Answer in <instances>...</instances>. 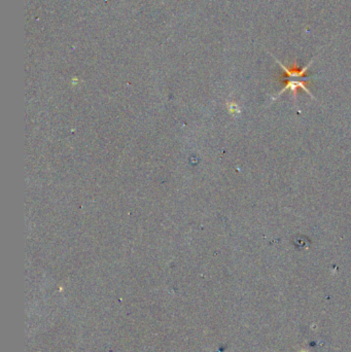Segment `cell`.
I'll use <instances>...</instances> for the list:
<instances>
[{
    "instance_id": "obj_1",
    "label": "cell",
    "mask_w": 351,
    "mask_h": 352,
    "mask_svg": "<svg viewBox=\"0 0 351 352\" xmlns=\"http://www.w3.org/2000/svg\"><path fill=\"white\" fill-rule=\"evenodd\" d=\"M274 58V57H273ZM275 59V58H274ZM276 62L280 64L282 69L284 70V74H286V85H284L282 90L280 91V94L278 96L274 97V99H278V97L282 96L284 92L290 90L292 92L293 96H294L295 101H297V95H298V89H302L304 90L311 98H315L311 91L307 88V82H309L310 80V78L306 76L307 70L310 68V66L313 65L315 60L310 62V63L307 64L305 67L301 68L297 65V62H295L294 65L291 66V67H286L284 64H282V62L278 61V59H275Z\"/></svg>"
}]
</instances>
